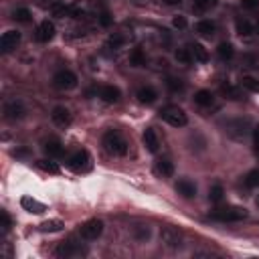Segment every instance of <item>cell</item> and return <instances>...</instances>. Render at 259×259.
<instances>
[{"mask_svg": "<svg viewBox=\"0 0 259 259\" xmlns=\"http://www.w3.org/2000/svg\"><path fill=\"white\" fill-rule=\"evenodd\" d=\"M103 148H105V152L112 154V156H126L128 154V142H126V138L118 132V130H110V132H105Z\"/></svg>", "mask_w": 259, "mask_h": 259, "instance_id": "6da1fadb", "label": "cell"}, {"mask_svg": "<svg viewBox=\"0 0 259 259\" xmlns=\"http://www.w3.org/2000/svg\"><path fill=\"white\" fill-rule=\"evenodd\" d=\"M209 217L213 221H221V223H237L247 217V211L241 207H223V209H215Z\"/></svg>", "mask_w": 259, "mask_h": 259, "instance_id": "7a4b0ae2", "label": "cell"}, {"mask_svg": "<svg viewBox=\"0 0 259 259\" xmlns=\"http://www.w3.org/2000/svg\"><path fill=\"white\" fill-rule=\"evenodd\" d=\"M160 118H162L166 124L174 126V128H182V126H186V122H188L184 110H182V107H178V105H164L162 110H160Z\"/></svg>", "mask_w": 259, "mask_h": 259, "instance_id": "3957f363", "label": "cell"}, {"mask_svg": "<svg viewBox=\"0 0 259 259\" xmlns=\"http://www.w3.org/2000/svg\"><path fill=\"white\" fill-rule=\"evenodd\" d=\"M53 83H55V87L57 89H63V91H69L73 87H77V75L69 69H61L55 73L53 77Z\"/></svg>", "mask_w": 259, "mask_h": 259, "instance_id": "277c9868", "label": "cell"}, {"mask_svg": "<svg viewBox=\"0 0 259 259\" xmlns=\"http://www.w3.org/2000/svg\"><path fill=\"white\" fill-rule=\"evenodd\" d=\"M101 233H103V223L99 219H89V221H85L79 227V235H81V239H85V241L97 239Z\"/></svg>", "mask_w": 259, "mask_h": 259, "instance_id": "5b68a950", "label": "cell"}, {"mask_svg": "<svg viewBox=\"0 0 259 259\" xmlns=\"http://www.w3.org/2000/svg\"><path fill=\"white\" fill-rule=\"evenodd\" d=\"M69 168L75 170V172H87L91 168V156L85 152V150H79V152L71 154L69 160H67Z\"/></svg>", "mask_w": 259, "mask_h": 259, "instance_id": "8992f818", "label": "cell"}, {"mask_svg": "<svg viewBox=\"0 0 259 259\" xmlns=\"http://www.w3.org/2000/svg\"><path fill=\"white\" fill-rule=\"evenodd\" d=\"M160 239H162V243H164L166 247H170V249L182 247V233H180L178 229H174V227H164V229L160 231Z\"/></svg>", "mask_w": 259, "mask_h": 259, "instance_id": "52a82bcc", "label": "cell"}, {"mask_svg": "<svg viewBox=\"0 0 259 259\" xmlns=\"http://www.w3.org/2000/svg\"><path fill=\"white\" fill-rule=\"evenodd\" d=\"M249 120H235V122H229L227 124V130L225 132L231 136V138H235V140H245V136H247V132H249Z\"/></svg>", "mask_w": 259, "mask_h": 259, "instance_id": "ba28073f", "label": "cell"}, {"mask_svg": "<svg viewBox=\"0 0 259 259\" xmlns=\"http://www.w3.org/2000/svg\"><path fill=\"white\" fill-rule=\"evenodd\" d=\"M20 43V33L18 31H6L2 35V39H0V51H2L4 55L6 53H12Z\"/></svg>", "mask_w": 259, "mask_h": 259, "instance_id": "9c48e42d", "label": "cell"}, {"mask_svg": "<svg viewBox=\"0 0 259 259\" xmlns=\"http://www.w3.org/2000/svg\"><path fill=\"white\" fill-rule=\"evenodd\" d=\"M81 253H85V251L81 249V245H77V243L71 241V239L59 243V247H57V251H55L57 257H65V259H67V257H73V255H81Z\"/></svg>", "mask_w": 259, "mask_h": 259, "instance_id": "30bf717a", "label": "cell"}, {"mask_svg": "<svg viewBox=\"0 0 259 259\" xmlns=\"http://www.w3.org/2000/svg\"><path fill=\"white\" fill-rule=\"evenodd\" d=\"M4 118L10 120V122H16V120H23L25 118V105L20 101H8L4 105Z\"/></svg>", "mask_w": 259, "mask_h": 259, "instance_id": "8fae6325", "label": "cell"}, {"mask_svg": "<svg viewBox=\"0 0 259 259\" xmlns=\"http://www.w3.org/2000/svg\"><path fill=\"white\" fill-rule=\"evenodd\" d=\"M37 41L39 43H49L53 37H55V25L51 20H43V23L37 27Z\"/></svg>", "mask_w": 259, "mask_h": 259, "instance_id": "7c38bea8", "label": "cell"}, {"mask_svg": "<svg viewBox=\"0 0 259 259\" xmlns=\"http://www.w3.org/2000/svg\"><path fill=\"white\" fill-rule=\"evenodd\" d=\"M51 118H53V122H55L59 128H67V126L71 124V112L67 110V107H63V105H57V107H55L53 114H51Z\"/></svg>", "mask_w": 259, "mask_h": 259, "instance_id": "4fadbf2b", "label": "cell"}, {"mask_svg": "<svg viewBox=\"0 0 259 259\" xmlns=\"http://www.w3.org/2000/svg\"><path fill=\"white\" fill-rule=\"evenodd\" d=\"M154 172L162 178H170L172 174H174V164H172L168 158H158L154 162Z\"/></svg>", "mask_w": 259, "mask_h": 259, "instance_id": "5bb4252c", "label": "cell"}, {"mask_svg": "<svg viewBox=\"0 0 259 259\" xmlns=\"http://www.w3.org/2000/svg\"><path fill=\"white\" fill-rule=\"evenodd\" d=\"M99 97L105 103H116V101H120V89L114 87V85H103L99 89Z\"/></svg>", "mask_w": 259, "mask_h": 259, "instance_id": "9a60e30c", "label": "cell"}, {"mask_svg": "<svg viewBox=\"0 0 259 259\" xmlns=\"http://www.w3.org/2000/svg\"><path fill=\"white\" fill-rule=\"evenodd\" d=\"M142 140H144V146L150 150V152H158L160 142H158V136H156V132H154L152 128H148V130H146L144 136H142Z\"/></svg>", "mask_w": 259, "mask_h": 259, "instance_id": "2e32d148", "label": "cell"}, {"mask_svg": "<svg viewBox=\"0 0 259 259\" xmlns=\"http://www.w3.org/2000/svg\"><path fill=\"white\" fill-rule=\"evenodd\" d=\"M43 150H45V154H47L49 158H61L63 152H65V148H63V144H61L59 140H49Z\"/></svg>", "mask_w": 259, "mask_h": 259, "instance_id": "e0dca14e", "label": "cell"}, {"mask_svg": "<svg viewBox=\"0 0 259 259\" xmlns=\"http://www.w3.org/2000/svg\"><path fill=\"white\" fill-rule=\"evenodd\" d=\"M188 51H190L194 61H199V63H207L209 61V53H207V49L201 45V43H190Z\"/></svg>", "mask_w": 259, "mask_h": 259, "instance_id": "ac0fdd59", "label": "cell"}, {"mask_svg": "<svg viewBox=\"0 0 259 259\" xmlns=\"http://www.w3.org/2000/svg\"><path fill=\"white\" fill-rule=\"evenodd\" d=\"M136 97H138V101H140V103L150 105V103H154V101H156L158 93H156L152 87H140V89H138V93H136Z\"/></svg>", "mask_w": 259, "mask_h": 259, "instance_id": "d6986e66", "label": "cell"}, {"mask_svg": "<svg viewBox=\"0 0 259 259\" xmlns=\"http://www.w3.org/2000/svg\"><path fill=\"white\" fill-rule=\"evenodd\" d=\"M20 205H23V209H27L29 213H45L47 211V207L43 205V203H39V201H35V199H31V197H25L23 201H20Z\"/></svg>", "mask_w": 259, "mask_h": 259, "instance_id": "ffe728a7", "label": "cell"}, {"mask_svg": "<svg viewBox=\"0 0 259 259\" xmlns=\"http://www.w3.org/2000/svg\"><path fill=\"white\" fill-rule=\"evenodd\" d=\"M176 190L182 194V197H186V199H192L194 194H197V186H194L190 180H178Z\"/></svg>", "mask_w": 259, "mask_h": 259, "instance_id": "44dd1931", "label": "cell"}, {"mask_svg": "<svg viewBox=\"0 0 259 259\" xmlns=\"http://www.w3.org/2000/svg\"><path fill=\"white\" fill-rule=\"evenodd\" d=\"M194 103L201 105V107H209V105L213 103V93L207 91V89L197 91V93H194Z\"/></svg>", "mask_w": 259, "mask_h": 259, "instance_id": "7402d4cb", "label": "cell"}, {"mask_svg": "<svg viewBox=\"0 0 259 259\" xmlns=\"http://www.w3.org/2000/svg\"><path fill=\"white\" fill-rule=\"evenodd\" d=\"M194 29H197V33L203 35V37H213L215 35V23H211V20H199Z\"/></svg>", "mask_w": 259, "mask_h": 259, "instance_id": "603a6c76", "label": "cell"}, {"mask_svg": "<svg viewBox=\"0 0 259 259\" xmlns=\"http://www.w3.org/2000/svg\"><path fill=\"white\" fill-rule=\"evenodd\" d=\"M241 87L247 89V91H251V93H259V79L247 75V77L241 79Z\"/></svg>", "mask_w": 259, "mask_h": 259, "instance_id": "cb8c5ba5", "label": "cell"}, {"mask_svg": "<svg viewBox=\"0 0 259 259\" xmlns=\"http://www.w3.org/2000/svg\"><path fill=\"white\" fill-rule=\"evenodd\" d=\"M221 93L227 95L229 99H235V101H239V99H241V91L237 89V87H233L231 83H223V85H221Z\"/></svg>", "mask_w": 259, "mask_h": 259, "instance_id": "d4e9b609", "label": "cell"}, {"mask_svg": "<svg viewBox=\"0 0 259 259\" xmlns=\"http://www.w3.org/2000/svg\"><path fill=\"white\" fill-rule=\"evenodd\" d=\"M217 53H219V57L223 59V61H229V59H233V55H235V49H233V45L231 43H221L219 45V49H217Z\"/></svg>", "mask_w": 259, "mask_h": 259, "instance_id": "484cf974", "label": "cell"}, {"mask_svg": "<svg viewBox=\"0 0 259 259\" xmlns=\"http://www.w3.org/2000/svg\"><path fill=\"white\" fill-rule=\"evenodd\" d=\"M166 85H168V89L172 93H182L184 91V81L178 79V77H168L166 79Z\"/></svg>", "mask_w": 259, "mask_h": 259, "instance_id": "4316f807", "label": "cell"}, {"mask_svg": "<svg viewBox=\"0 0 259 259\" xmlns=\"http://www.w3.org/2000/svg\"><path fill=\"white\" fill-rule=\"evenodd\" d=\"M124 43H126V37H124L122 33H114L110 39H107V47L114 49V51H118V49L124 47Z\"/></svg>", "mask_w": 259, "mask_h": 259, "instance_id": "83f0119b", "label": "cell"}, {"mask_svg": "<svg viewBox=\"0 0 259 259\" xmlns=\"http://www.w3.org/2000/svg\"><path fill=\"white\" fill-rule=\"evenodd\" d=\"M130 63L134 65V67H144L146 65V55L142 49H134L132 55H130Z\"/></svg>", "mask_w": 259, "mask_h": 259, "instance_id": "f1b7e54d", "label": "cell"}, {"mask_svg": "<svg viewBox=\"0 0 259 259\" xmlns=\"http://www.w3.org/2000/svg\"><path fill=\"white\" fill-rule=\"evenodd\" d=\"M37 166H39L41 170L49 172V174H59V172H61V168H59L55 162H51V160H37Z\"/></svg>", "mask_w": 259, "mask_h": 259, "instance_id": "f546056e", "label": "cell"}, {"mask_svg": "<svg viewBox=\"0 0 259 259\" xmlns=\"http://www.w3.org/2000/svg\"><path fill=\"white\" fill-rule=\"evenodd\" d=\"M12 18L16 20V23H23V25H27V23H31V20H33V16H31V12L27 8H16Z\"/></svg>", "mask_w": 259, "mask_h": 259, "instance_id": "4dcf8cb0", "label": "cell"}, {"mask_svg": "<svg viewBox=\"0 0 259 259\" xmlns=\"http://www.w3.org/2000/svg\"><path fill=\"white\" fill-rule=\"evenodd\" d=\"M223 194H225L223 186L215 184V186L209 190V201H211V203H221V201H223Z\"/></svg>", "mask_w": 259, "mask_h": 259, "instance_id": "1f68e13d", "label": "cell"}, {"mask_svg": "<svg viewBox=\"0 0 259 259\" xmlns=\"http://www.w3.org/2000/svg\"><path fill=\"white\" fill-rule=\"evenodd\" d=\"M237 33H239L241 37H247V35H251V25L247 23V20H243V18H237Z\"/></svg>", "mask_w": 259, "mask_h": 259, "instance_id": "d6a6232c", "label": "cell"}, {"mask_svg": "<svg viewBox=\"0 0 259 259\" xmlns=\"http://www.w3.org/2000/svg\"><path fill=\"white\" fill-rule=\"evenodd\" d=\"M211 0H192V10L194 12H207L211 8Z\"/></svg>", "mask_w": 259, "mask_h": 259, "instance_id": "836d02e7", "label": "cell"}, {"mask_svg": "<svg viewBox=\"0 0 259 259\" xmlns=\"http://www.w3.org/2000/svg\"><path fill=\"white\" fill-rule=\"evenodd\" d=\"M63 229V223L61 221H47V223H43L41 225V231H61Z\"/></svg>", "mask_w": 259, "mask_h": 259, "instance_id": "e575fe53", "label": "cell"}, {"mask_svg": "<svg viewBox=\"0 0 259 259\" xmlns=\"http://www.w3.org/2000/svg\"><path fill=\"white\" fill-rule=\"evenodd\" d=\"M245 182H247V186H259V168H255V170L249 172Z\"/></svg>", "mask_w": 259, "mask_h": 259, "instance_id": "d590c367", "label": "cell"}, {"mask_svg": "<svg viewBox=\"0 0 259 259\" xmlns=\"http://www.w3.org/2000/svg\"><path fill=\"white\" fill-rule=\"evenodd\" d=\"M174 57H176V61H180V63H190V61H192V55H190L188 49H178V51L174 53Z\"/></svg>", "mask_w": 259, "mask_h": 259, "instance_id": "8d00e7d4", "label": "cell"}, {"mask_svg": "<svg viewBox=\"0 0 259 259\" xmlns=\"http://www.w3.org/2000/svg\"><path fill=\"white\" fill-rule=\"evenodd\" d=\"M97 18H99V25H101V27H110V25H112V14H110V10L99 12Z\"/></svg>", "mask_w": 259, "mask_h": 259, "instance_id": "74e56055", "label": "cell"}, {"mask_svg": "<svg viewBox=\"0 0 259 259\" xmlns=\"http://www.w3.org/2000/svg\"><path fill=\"white\" fill-rule=\"evenodd\" d=\"M89 2H91V6L97 10V14L107 10V2H105V0H89Z\"/></svg>", "mask_w": 259, "mask_h": 259, "instance_id": "f35d334b", "label": "cell"}, {"mask_svg": "<svg viewBox=\"0 0 259 259\" xmlns=\"http://www.w3.org/2000/svg\"><path fill=\"white\" fill-rule=\"evenodd\" d=\"M0 219H2V229H4V231H8V229L12 227V221H10V215H8L6 211H2V213H0Z\"/></svg>", "mask_w": 259, "mask_h": 259, "instance_id": "ab89813d", "label": "cell"}, {"mask_svg": "<svg viewBox=\"0 0 259 259\" xmlns=\"http://www.w3.org/2000/svg\"><path fill=\"white\" fill-rule=\"evenodd\" d=\"M241 4L247 10H257L259 8V0H241Z\"/></svg>", "mask_w": 259, "mask_h": 259, "instance_id": "60d3db41", "label": "cell"}, {"mask_svg": "<svg viewBox=\"0 0 259 259\" xmlns=\"http://www.w3.org/2000/svg\"><path fill=\"white\" fill-rule=\"evenodd\" d=\"M253 152L259 156V128H253Z\"/></svg>", "mask_w": 259, "mask_h": 259, "instance_id": "b9f144b4", "label": "cell"}, {"mask_svg": "<svg viewBox=\"0 0 259 259\" xmlns=\"http://www.w3.org/2000/svg\"><path fill=\"white\" fill-rule=\"evenodd\" d=\"M172 25H174L176 29H184L186 27V18L184 16H174V18H172Z\"/></svg>", "mask_w": 259, "mask_h": 259, "instance_id": "7bdbcfd3", "label": "cell"}, {"mask_svg": "<svg viewBox=\"0 0 259 259\" xmlns=\"http://www.w3.org/2000/svg\"><path fill=\"white\" fill-rule=\"evenodd\" d=\"M148 237H150L148 227H140V229H138V239H148Z\"/></svg>", "mask_w": 259, "mask_h": 259, "instance_id": "ee69618b", "label": "cell"}, {"mask_svg": "<svg viewBox=\"0 0 259 259\" xmlns=\"http://www.w3.org/2000/svg\"><path fill=\"white\" fill-rule=\"evenodd\" d=\"M164 2L168 4V6H176V4H180L182 0H164Z\"/></svg>", "mask_w": 259, "mask_h": 259, "instance_id": "f6af8a7d", "label": "cell"}, {"mask_svg": "<svg viewBox=\"0 0 259 259\" xmlns=\"http://www.w3.org/2000/svg\"><path fill=\"white\" fill-rule=\"evenodd\" d=\"M217 2H219V0H211V4H213V6H215V4H217Z\"/></svg>", "mask_w": 259, "mask_h": 259, "instance_id": "bcb514c9", "label": "cell"}]
</instances>
